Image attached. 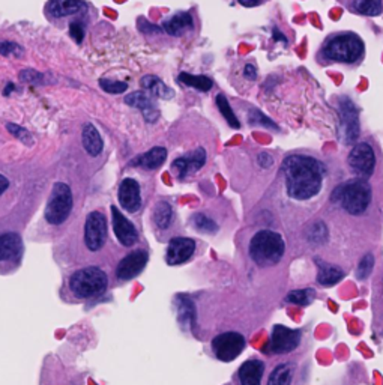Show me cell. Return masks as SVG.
Segmentation results:
<instances>
[{
  "instance_id": "f546056e",
  "label": "cell",
  "mask_w": 383,
  "mask_h": 385,
  "mask_svg": "<svg viewBox=\"0 0 383 385\" xmlns=\"http://www.w3.org/2000/svg\"><path fill=\"white\" fill-rule=\"evenodd\" d=\"M217 106L221 111V115L224 116V119L227 120V124L231 127V128H239L241 127V122L238 120V118L235 116V113H233V110L229 104L227 98L222 95V93H220V95H217Z\"/></svg>"
},
{
  "instance_id": "8d00e7d4",
  "label": "cell",
  "mask_w": 383,
  "mask_h": 385,
  "mask_svg": "<svg viewBox=\"0 0 383 385\" xmlns=\"http://www.w3.org/2000/svg\"><path fill=\"white\" fill-rule=\"evenodd\" d=\"M8 131L11 134H14L17 139H20L22 142H27V143H32V136L27 129H24L23 127H18L15 124H8Z\"/></svg>"
},
{
  "instance_id": "484cf974",
  "label": "cell",
  "mask_w": 383,
  "mask_h": 385,
  "mask_svg": "<svg viewBox=\"0 0 383 385\" xmlns=\"http://www.w3.org/2000/svg\"><path fill=\"white\" fill-rule=\"evenodd\" d=\"M173 217V210L169 202H160L155 206L154 221L160 229H167L170 226Z\"/></svg>"
},
{
  "instance_id": "52a82bcc",
  "label": "cell",
  "mask_w": 383,
  "mask_h": 385,
  "mask_svg": "<svg viewBox=\"0 0 383 385\" xmlns=\"http://www.w3.org/2000/svg\"><path fill=\"white\" fill-rule=\"evenodd\" d=\"M85 247L89 253H99L106 247L108 239L107 219L99 211H93L86 217L85 223Z\"/></svg>"
},
{
  "instance_id": "9c48e42d",
  "label": "cell",
  "mask_w": 383,
  "mask_h": 385,
  "mask_svg": "<svg viewBox=\"0 0 383 385\" xmlns=\"http://www.w3.org/2000/svg\"><path fill=\"white\" fill-rule=\"evenodd\" d=\"M348 163L350 171L357 175L358 180L367 181L368 178L375 172L376 157L375 151L368 143H358L350 151Z\"/></svg>"
},
{
  "instance_id": "8992f818",
  "label": "cell",
  "mask_w": 383,
  "mask_h": 385,
  "mask_svg": "<svg viewBox=\"0 0 383 385\" xmlns=\"http://www.w3.org/2000/svg\"><path fill=\"white\" fill-rule=\"evenodd\" d=\"M74 206L72 191L67 184L58 182L54 184L53 191L49 197V202L45 206V221L51 226H60L62 223L68 220Z\"/></svg>"
},
{
  "instance_id": "ba28073f",
  "label": "cell",
  "mask_w": 383,
  "mask_h": 385,
  "mask_svg": "<svg viewBox=\"0 0 383 385\" xmlns=\"http://www.w3.org/2000/svg\"><path fill=\"white\" fill-rule=\"evenodd\" d=\"M244 349H245V337L235 331L222 333L212 340V351L215 356L224 363H230L235 359H238Z\"/></svg>"
},
{
  "instance_id": "ab89813d",
  "label": "cell",
  "mask_w": 383,
  "mask_h": 385,
  "mask_svg": "<svg viewBox=\"0 0 383 385\" xmlns=\"http://www.w3.org/2000/svg\"><path fill=\"white\" fill-rule=\"evenodd\" d=\"M70 33L74 40L79 44L83 41V36H85V29H83V24L80 22H74L70 26Z\"/></svg>"
},
{
  "instance_id": "44dd1931",
  "label": "cell",
  "mask_w": 383,
  "mask_h": 385,
  "mask_svg": "<svg viewBox=\"0 0 383 385\" xmlns=\"http://www.w3.org/2000/svg\"><path fill=\"white\" fill-rule=\"evenodd\" d=\"M83 8H85V3L81 0H50L47 5L49 14L56 18L77 14Z\"/></svg>"
},
{
  "instance_id": "277c9868",
  "label": "cell",
  "mask_w": 383,
  "mask_h": 385,
  "mask_svg": "<svg viewBox=\"0 0 383 385\" xmlns=\"http://www.w3.org/2000/svg\"><path fill=\"white\" fill-rule=\"evenodd\" d=\"M334 202H339L344 211L352 215H359L367 211L371 202V189L364 180H352L340 185L332 194Z\"/></svg>"
},
{
  "instance_id": "d4e9b609",
  "label": "cell",
  "mask_w": 383,
  "mask_h": 385,
  "mask_svg": "<svg viewBox=\"0 0 383 385\" xmlns=\"http://www.w3.org/2000/svg\"><path fill=\"white\" fill-rule=\"evenodd\" d=\"M142 88L147 92H151L154 97H158V98H163V100H170L173 98L174 92L167 86V84L163 83V80H160L155 76H146L142 79Z\"/></svg>"
},
{
  "instance_id": "ee69618b",
  "label": "cell",
  "mask_w": 383,
  "mask_h": 385,
  "mask_svg": "<svg viewBox=\"0 0 383 385\" xmlns=\"http://www.w3.org/2000/svg\"><path fill=\"white\" fill-rule=\"evenodd\" d=\"M238 2L244 6H256L261 2V0H238Z\"/></svg>"
},
{
  "instance_id": "4316f807",
  "label": "cell",
  "mask_w": 383,
  "mask_h": 385,
  "mask_svg": "<svg viewBox=\"0 0 383 385\" xmlns=\"http://www.w3.org/2000/svg\"><path fill=\"white\" fill-rule=\"evenodd\" d=\"M292 381V366L291 364H279L270 373L268 379V385H291Z\"/></svg>"
},
{
  "instance_id": "e0dca14e",
  "label": "cell",
  "mask_w": 383,
  "mask_h": 385,
  "mask_svg": "<svg viewBox=\"0 0 383 385\" xmlns=\"http://www.w3.org/2000/svg\"><path fill=\"white\" fill-rule=\"evenodd\" d=\"M125 102L131 107H136L143 113L146 122H155L160 118V110L155 106L154 100L145 92H133L125 97Z\"/></svg>"
},
{
  "instance_id": "9a60e30c",
  "label": "cell",
  "mask_w": 383,
  "mask_h": 385,
  "mask_svg": "<svg viewBox=\"0 0 383 385\" xmlns=\"http://www.w3.org/2000/svg\"><path fill=\"white\" fill-rule=\"evenodd\" d=\"M119 202L120 206L128 212H137L142 206V196H140V185L136 180H127L122 181L119 187Z\"/></svg>"
},
{
  "instance_id": "f6af8a7d",
  "label": "cell",
  "mask_w": 383,
  "mask_h": 385,
  "mask_svg": "<svg viewBox=\"0 0 383 385\" xmlns=\"http://www.w3.org/2000/svg\"><path fill=\"white\" fill-rule=\"evenodd\" d=\"M274 36H275V40H278V41H283L284 44L287 42L286 36H284V35H282V33H279V32H278V29H274Z\"/></svg>"
},
{
  "instance_id": "74e56055",
  "label": "cell",
  "mask_w": 383,
  "mask_h": 385,
  "mask_svg": "<svg viewBox=\"0 0 383 385\" xmlns=\"http://www.w3.org/2000/svg\"><path fill=\"white\" fill-rule=\"evenodd\" d=\"M326 237H328V230H326L325 224L322 221L316 223L314 226L311 228V232H310V239L314 241V242H323L326 239Z\"/></svg>"
},
{
  "instance_id": "d6986e66",
  "label": "cell",
  "mask_w": 383,
  "mask_h": 385,
  "mask_svg": "<svg viewBox=\"0 0 383 385\" xmlns=\"http://www.w3.org/2000/svg\"><path fill=\"white\" fill-rule=\"evenodd\" d=\"M265 373V364L259 360H250L239 368L238 377L241 385H260Z\"/></svg>"
},
{
  "instance_id": "cb8c5ba5",
  "label": "cell",
  "mask_w": 383,
  "mask_h": 385,
  "mask_svg": "<svg viewBox=\"0 0 383 385\" xmlns=\"http://www.w3.org/2000/svg\"><path fill=\"white\" fill-rule=\"evenodd\" d=\"M316 262H317V268H319V272H317V281H319L322 286L337 285L344 277V272L340 268L325 264L322 260H316Z\"/></svg>"
},
{
  "instance_id": "7c38bea8",
  "label": "cell",
  "mask_w": 383,
  "mask_h": 385,
  "mask_svg": "<svg viewBox=\"0 0 383 385\" xmlns=\"http://www.w3.org/2000/svg\"><path fill=\"white\" fill-rule=\"evenodd\" d=\"M341 124L340 137L344 145H352L359 136V118L358 110L349 98L341 100Z\"/></svg>"
},
{
  "instance_id": "836d02e7",
  "label": "cell",
  "mask_w": 383,
  "mask_h": 385,
  "mask_svg": "<svg viewBox=\"0 0 383 385\" xmlns=\"http://www.w3.org/2000/svg\"><path fill=\"white\" fill-rule=\"evenodd\" d=\"M250 124L251 125H259V127H268V128L278 129L277 124H274L272 120H270L266 115H263L259 110H251V113H250Z\"/></svg>"
},
{
  "instance_id": "603a6c76",
  "label": "cell",
  "mask_w": 383,
  "mask_h": 385,
  "mask_svg": "<svg viewBox=\"0 0 383 385\" xmlns=\"http://www.w3.org/2000/svg\"><path fill=\"white\" fill-rule=\"evenodd\" d=\"M163 26H164V31L169 35L179 36L184 32L191 29V27H193V17L190 14H186V13L176 14V15L170 17L169 20H165Z\"/></svg>"
},
{
  "instance_id": "5b68a950",
  "label": "cell",
  "mask_w": 383,
  "mask_h": 385,
  "mask_svg": "<svg viewBox=\"0 0 383 385\" xmlns=\"http://www.w3.org/2000/svg\"><path fill=\"white\" fill-rule=\"evenodd\" d=\"M323 54L335 62L353 63L361 59V56L364 54V42L355 33L337 35L331 41L326 42Z\"/></svg>"
},
{
  "instance_id": "7bdbcfd3",
  "label": "cell",
  "mask_w": 383,
  "mask_h": 385,
  "mask_svg": "<svg viewBox=\"0 0 383 385\" xmlns=\"http://www.w3.org/2000/svg\"><path fill=\"white\" fill-rule=\"evenodd\" d=\"M8 187H9V181L2 173H0V196H2L8 190Z\"/></svg>"
},
{
  "instance_id": "d6a6232c",
  "label": "cell",
  "mask_w": 383,
  "mask_h": 385,
  "mask_svg": "<svg viewBox=\"0 0 383 385\" xmlns=\"http://www.w3.org/2000/svg\"><path fill=\"white\" fill-rule=\"evenodd\" d=\"M99 86L102 91H106L108 93H122L128 89V84L125 81H116L110 79H101Z\"/></svg>"
},
{
  "instance_id": "5bb4252c",
  "label": "cell",
  "mask_w": 383,
  "mask_h": 385,
  "mask_svg": "<svg viewBox=\"0 0 383 385\" xmlns=\"http://www.w3.org/2000/svg\"><path fill=\"white\" fill-rule=\"evenodd\" d=\"M195 250V242L191 238H173L169 242L165 260L169 265H181L188 260Z\"/></svg>"
},
{
  "instance_id": "2e32d148",
  "label": "cell",
  "mask_w": 383,
  "mask_h": 385,
  "mask_svg": "<svg viewBox=\"0 0 383 385\" xmlns=\"http://www.w3.org/2000/svg\"><path fill=\"white\" fill-rule=\"evenodd\" d=\"M204 163H206V152H204V149L199 148L190 155L174 159L172 167L173 171H176L177 176H179L181 180H184V178H186L188 175L200 171V168L204 166Z\"/></svg>"
},
{
  "instance_id": "b9f144b4",
  "label": "cell",
  "mask_w": 383,
  "mask_h": 385,
  "mask_svg": "<svg viewBox=\"0 0 383 385\" xmlns=\"http://www.w3.org/2000/svg\"><path fill=\"white\" fill-rule=\"evenodd\" d=\"M244 74H245L247 79L254 80L256 79V68H254V65H247L245 70H244Z\"/></svg>"
},
{
  "instance_id": "30bf717a",
  "label": "cell",
  "mask_w": 383,
  "mask_h": 385,
  "mask_svg": "<svg viewBox=\"0 0 383 385\" xmlns=\"http://www.w3.org/2000/svg\"><path fill=\"white\" fill-rule=\"evenodd\" d=\"M301 342V331L292 330L284 325H275L270 333V339L265 352L270 354H288L296 349Z\"/></svg>"
},
{
  "instance_id": "7402d4cb",
  "label": "cell",
  "mask_w": 383,
  "mask_h": 385,
  "mask_svg": "<svg viewBox=\"0 0 383 385\" xmlns=\"http://www.w3.org/2000/svg\"><path fill=\"white\" fill-rule=\"evenodd\" d=\"M81 137H83V146H85V151L90 157H97L102 152L104 142H102L99 131L92 124H86L85 127H83Z\"/></svg>"
},
{
  "instance_id": "60d3db41",
  "label": "cell",
  "mask_w": 383,
  "mask_h": 385,
  "mask_svg": "<svg viewBox=\"0 0 383 385\" xmlns=\"http://www.w3.org/2000/svg\"><path fill=\"white\" fill-rule=\"evenodd\" d=\"M257 162H259L260 167L269 168V167H272V164H274V158H272V155L268 154V152H261L257 157Z\"/></svg>"
},
{
  "instance_id": "1f68e13d",
  "label": "cell",
  "mask_w": 383,
  "mask_h": 385,
  "mask_svg": "<svg viewBox=\"0 0 383 385\" xmlns=\"http://www.w3.org/2000/svg\"><path fill=\"white\" fill-rule=\"evenodd\" d=\"M193 226L197 229L199 232H203V233H215L218 230L217 223H215L213 220H211L208 215H204V214H195L194 215Z\"/></svg>"
},
{
  "instance_id": "4fadbf2b",
  "label": "cell",
  "mask_w": 383,
  "mask_h": 385,
  "mask_svg": "<svg viewBox=\"0 0 383 385\" xmlns=\"http://www.w3.org/2000/svg\"><path fill=\"white\" fill-rule=\"evenodd\" d=\"M111 224L117 241L124 247H133L138 241V232L136 226L131 223L125 215L120 212L116 206H111Z\"/></svg>"
},
{
  "instance_id": "f35d334b",
  "label": "cell",
  "mask_w": 383,
  "mask_h": 385,
  "mask_svg": "<svg viewBox=\"0 0 383 385\" xmlns=\"http://www.w3.org/2000/svg\"><path fill=\"white\" fill-rule=\"evenodd\" d=\"M20 80L26 81V83H31V84H36V83L42 81V74L36 72L33 70H24L20 72Z\"/></svg>"
},
{
  "instance_id": "7a4b0ae2",
  "label": "cell",
  "mask_w": 383,
  "mask_h": 385,
  "mask_svg": "<svg viewBox=\"0 0 383 385\" xmlns=\"http://www.w3.org/2000/svg\"><path fill=\"white\" fill-rule=\"evenodd\" d=\"M110 286L107 272L97 267H83L72 271L63 285V297L68 301H90L104 295Z\"/></svg>"
},
{
  "instance_id": "ac0fdd59",
  "label": "cell",
  "mask_w": 383,
  "mask_h": 385,
  "mask_svg": "<svg viewBox=\"0 0 383 385\" xmlns=\"http://www.w3.org/2000/svg\"><path fill=\"white\" fill-rule=\"evenodd\" d=\"M23 255V242L20 235L2 233L0 235V262H14Z\"/></svg>"
},
{
  "instance_id": "f1b7e54d",
  "label": "cell",
  "mask_w": 383,
  "mask_h": 385,
  "mask_svg": "<svg viewBox=\"0 0 383 385\" xmlns=\"http://www.w3.org/2000/svg\"><path fill=\"white\" fill-rule=\"evenodd\" d=\"M353 8L362 15H379L382 13V0H355Z\"/></svg>"
},
{
  "instance_id": "83f0119b",
  "label": "cell",
  "mask_w": 383,
  "mask_h": 385,
  "mask_svg": "<svg viewBox=\"0 0 383 385\" xmlns=\"http://www.w3.org/2000/svg\"><path fill=\"white\" fill-rule=\"evenodd\" d=\"M179 80H181V83L186 84V86L195 88L202 92H206L212 88V80L206 76H193V74L182 72L179 76Z\"/></svg>"
},
{
  "instance_id": "d590c367",
  "label": "cell",
  "mask_w": 383,
  "mask_h": 385,
  "mask_svg": "<svg viewBox=\"0 0 383 385\" xmlns=\"http://www.w3.org/2000/svg\"><path fill=\"white\" fill-rule=\"evenodd\" d=\"M0 54L3 56H22L23 49L22 45H18L17 42L13 41H0Z\"/></svg>"
},
{
  "instance_id": "6da1fadb",
  "label": "cell",
  "mask_w": 383,
  "mask_h": 385,
  "mask_svg": "<svg viewBox=\"0 0 383 385\" xmlns=\"http://www.w3.org/2000/svg\"><path fill=\"white\" fill-rule=\"evenodd\" d=\"M283 172L288 196L296 201H308L319 194L326 168L313 157L291 155L284 159Z\"/></svg>"
},
{
  "instance_id": "e575fe53",
  "label": "cell",
  "mask_w": 383,
  "mask_h": 385,
  "mask_svg": "<svg viewBox=\"0 0 383 385\" xmlns=\"http://www.w3.org/2000/svg\"><path fill=\"white\" fill-rule=\"evenodd\" d=\"M373 267H375V258H373V255H366V256H364L361 259V262H359L358 269H357L358 278L359 280L367 278L371 274Z\"/></svg>"
},
{
  "instance_id": "3957f363",
  "label": "cell",
  "mask_w": 383,
  "mask_h": 385,
  "mask_svg": "<svg viewBox=\"0 0 383 385\" xmlns=\"http://www.w3.org/2000/svg\"><path fill=\"white\" fill-rule=\"evenodd\" d=\"M283 237L272 230L257 232L250 242V256L260 267H270L278 264L284 256Z\"/></svg>"
},
{
  "instance_id": "8fae6325",
  "label": "cell",
  "mask_w": 383,
  "mask_h": 385,
  "mask_svg": "<svg viewBox=\"0 0 383 385\" xmlns=\"http://www.w3.org/2000/svg\"><path fill=\"white\" fill-rule=\"evenodd\" d=\"M147 259H149V255L146 250H134L128 253L124 259H120V262L116 267V271H115L116 280L119 283H125V281L136 278L138 274H142V271L147 264Z\"/></svg>"
},
{
  "instance_id": "4dcf8cb0",
  "label": "cell",
  "mask_w": 383,
  "mask_h": 385,
  "mask_svg": "<svg viewBox=\"0 0 383 385\" xmlns=\"http://www.w3.org/2000/svg\"><path fill=\"white\" fill-rule=\"evenodd\" d=\"M316 297V292L311 289V288H307V289H299V290H293V292H291L287 295V301L292 303V304H298V306H307L310 304L313 299Z\"/></svg>"
},
{
  "instance_id": "ffe728a7",
  "label": "cell",
  "mask_w": 383,
  "mask_h": 385,
  "mask_svg": "<svg viewBox=\"0 0 383 385\" xmlns=\"http://www.w3.org/2000/svg\"><path fill=\"white\" fill-rule=\"evenodd\" d=\"M165 158H167L165 148L156 146V148H152L151 151H147L146 154L137 157L133 162V166L143 167L146 171H155V168L163 166Z\"/></svg>"
}]
</instances>
